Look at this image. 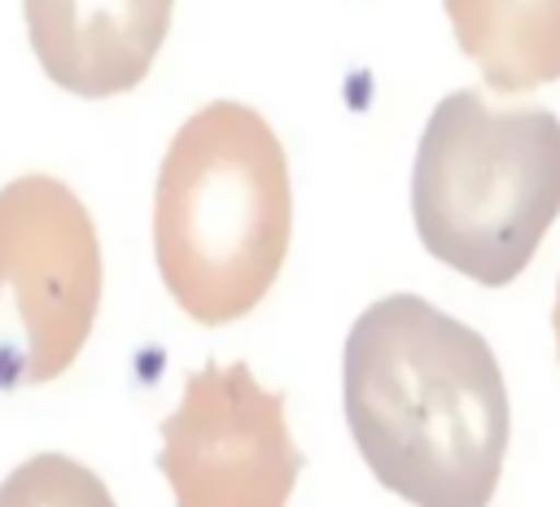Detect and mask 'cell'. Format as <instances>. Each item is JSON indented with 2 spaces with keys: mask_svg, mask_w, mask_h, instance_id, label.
I'll use <instances>...</instances> for the list:
<instances>
[{
  "mask_svg": "<svg viewBox=\"0 0 560 507\" xmlns=\"http://www.w3.org/2000/svg\"><path fill=\"white\" fill-rule=\"evenodd\" d=\"M341 398L372 476L411 507H490L508 389L486 337L416 293L372 302L346 337Z\"/></svg>",
  "mask_w": 560,
  "mask_h": 507,
  "instance_id": "1",
  "label": "cell"
},
{
  "mask_svg": "<svg viewBox=\"0 0 560 507\" xmlns=\"http://www.w3.org/2000/svg\"><path fill=\"white\" fill-rule=\"evenodd\" d=\"M293 232L289 157L241 101L201 105L166 144L153 184V258L192 323H232L276 284Z\"/></svg>",
  "mask_w": 560,
  "mask_h": 507,
  "instance_id": "2",
  "label": "cell"
},
{
  "mask_svg": "<svg viewBox=\"0 0 560 507\" xmlns=\"http://www.w3.org/2000/svg\"><path fill=\"white\" fill-rule=\"evenodd\" d=\"M560 214V118L542 105L494 109L451 92L429 114L411 166L420 245L459 275L512 284Z\"/></svg>",
  "mask_w": 560,
  "mask_h": 507,
  "instance_id": "3",
  "label": "cell"
},
{
  "mask_svg": "<svg viewBox=\"0 0 560 507\" xmlns=\"http://www.w3.org/2000/svg\"><path fill=\"white\" fill-rule=\"evenodd\" d=\"M101 236L57 175L0 184V389L57 380L101 310Z\"/></svg>",
  "mask_w": 560,
  "mask_h": 507,
  "instance_id": "4",
  "label": "cell"
},
{
  "mask_svg": "<svg viewBox=\"0 0 560 507\" xmlns=\"http://www.w3.org/2000/svg\"><path fill=\"white\" fill-rule=\"evenodd\" d=\"M302 450L284 424V393L262 389L249 363L188 372L162 420L158 472L175 507H289Z\"/></svg>",
  "mask_w": 560,
  "mask_h": 507,
  "instance_id": "5",
  "label": "cell"
},
{
  "mask_svg": "<svg viewBox=\"0 0 560 507\" xmlns=\"http://www.w3.org/2000/svg\"><path fill=\"white\" fill-rule=\"evenodd\" d=\"M175 0H22L39 70L88 101L131 92L166 44Z\"/></svg>",
  "mask_w": 560,
  "mask_h": 507,
  "instance_id": "6",
  "label": "cell"
},
{
  "mask_svg": "<svg viewBox=\"0 0 560 507\" xmlns=\"http://www.w3.org/2000/svg\"><path fill=\"white\" fill-rule=\"evenodd\" d=\"M455 44L490 92H529L560 79V0H442Z\"/></svg>",
  "mask_w": 560,
  "mask_h": 507,
  "instance_id": "7",
  "label": "cell"
},
{
  "mask_svg": "<svg viewBox=\"0 0 560 507\" xmlns=\"http://www.w3.org/2000/svg\"><path fill=\"white\" fill-rule=\"evenodd\" d=\"M0 507H118V503L88 463L61 450H39L0 481Z\"/></svg>",
  "mask_w": 560,
  "mask_h": 507,
  "instance_id": "8",
  "label": "cell"
},
{
  "mask_svg": "<svg viewBox=\"0 0 560 507\" xmlns=\"http://www.w3.org/2000/svg\"><path fill=\"white\" fill-rule=\"evenodd\" d=\"M551 328H556V350H560V284H556V306H551Z\"/></svg>",
  "mask_w": 560,
  "mask_h": 507,
  "instance_id": "9",
  "label": "cell"
}]
</instances>
